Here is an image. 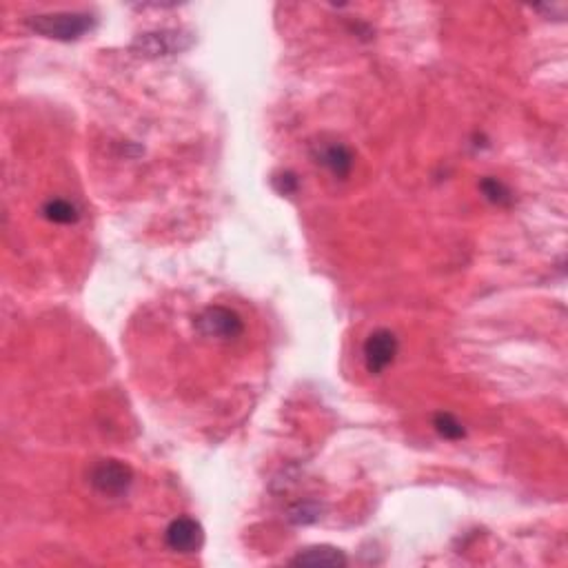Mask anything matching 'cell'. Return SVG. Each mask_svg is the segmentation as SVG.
Instances as JSON below:
<instances>
[{"mask_svg":"<svg viewBox=\"0 0 568 568\" xmlns=\"http://www.w3.org/2000/svg\"><path fill=\"white\" fill-rule=\"evenodd\" d=\"M89 482L100 495L104 497H122L131 488L134 473L129 466L120 460H100L91 469Z\"/></svg>","mask_w":568,"mask_h":568,"instance_id":"2","label":"cell"},{"mask_svg":"<svg viewBox=\"0 0 568 568\" xmlns=\"http://www.w3.org/2000/svg\"><path fill=\"white\" fill-rule=\"evenodd\" d=\"M320 513H322V506L318 504V502L307 500V502H300V504L291 506L287 518H289L294 524H311L320 518Z\"/></svg>","mask_w":568,"mask_h":568,"instance_id":"12","label":"cell"},{"mask_svg":"<svg viewBox=\"0 0 568 568\" xmlns=\"http://www.w3.org/2000/svg\"><path fill=\"white\" fill-rule=\"evenodd\" d=\"M200 334L204 338L216 340H234L244 331L242 318L226 307H209L196 320Z\"/></svg>","mask_w":568,"mask_h":568,"instance_id":"3","label":"cell"},{"mask_svg":"<svg viewBox=\"0 0 568 568\" xmlns=\"http://www.w3.org/2000/svg\"><path fill=\"white\" fill-rule=\"evenodd\" d=\"M318 163L329 169L335 178H347L353 169V154L342 142H329V145L318 147Z\"/></svg>","mask_w":568,"mask_h":568,"instance_id":"7","label":"cell"},{"mask_svg":"<svg viewBox=\"0 0 568 568\" xmlns=\"http://www.w3.org/2000/svg\"><path fill=\"white\" fill-rule=\"evenodd\" d=\"M434 426L442 438L447 440H462L466 435L464 426L460 424V419L451 413H438L434 418Z\"/></svg>","mask_w":568,"mask_h":568,"instance_id":"11","label":"cell"},{"mask_svg":"<svg viewBox=\"0 0 568 568\" xmlns=\"http://www.w3.org/2000/svg\"><path fill=\"white\" fill-rule=\"evenodd\" d=\"M480 191H482L488 203L497 204V207H509V204L513 203L510 189L504 182L497 180V178H484V180L480 182Z\"/></svg>","mask_w":568,"mask_h":568,"instance_id":"10","label":"cell"},{"mask_svg":"<svg viewBox=\"0 0 568 568\" xmlns=\"http://www.w3.org/2000/svg\"><path fill=\"white\" fill-rule=\"evenodd\" d=\"M42 216L50 222H56V225H73L81 218V211L73 203L63 198H54L42 207Z\"/></svg>","mask_w":568,"mask_h":568,"instance_id":"9","label":"cell"},{"mask_svg":"<svg viewBox=\"0 0 568 568\" xmlns=\"http://www.w3.org/2000/svg\"><path fill=\"white\" fill-rule=\"evenodd\" d=\"M294 566H347V555L334 546H311L300 550L294 559Z\"/></svg>","mask_w":568,"mask_h":568,"instance_id":"8","label":"cell"},{"mask_svg":"<svg viewBox=\"0 0 568 568\" xmlns=\"http://www.w3.org/2000/svg\"><path fill=\"white\" fill-rule=\"evenodd\" d=\"M165 541L176 553H196L203 546L204 531L194 518H178L167 526Z\"/></svg>","mask_w":568,"mask_h":568,"instance_id":"5","label":"cell"},{"mask_svg":"<svg viewBox=\"0 0 568 568\" xmlns=\"http://www.w3.org/2000/svg\"><path fill=\"white\" fill-rule=\"evenodd\" d=\"M191 45V38H187L185 34L173 32V29H165V32H151L140 36L134 42V50H138L140 54L145 56H172L178 51L187 50Z\"/></svg>","mask_w":568,"mask_h":568,"instance_id":"6","label":"cell"},{"mask_svg":"<svg viewBox=\"0 0 568 568\" xmlns=\"http://www.w3.org/2000/svg\"><path fill=\"white\" fill-rule=\"evenodd\" d=\"M29 29L54 41H78L96 27V19L85 12H58V14H38L27 20Z\"/></svg>","mask_w":568,"mask_h":568,"instance_id":"1","label":"cell"},{"mask_svg":"<svg viewBox=\"0 0 568 568\" xmlns=\"http://www.w3.org/2000/svg\"><path fill=\"white\" fill-rule=\"evenodd\" d=\"M397 338L393 331L378 329L366 338L365 342V365L371 375H380L393 365L397 356Z\"/></svg>","mask_w":568,"mask_h":568,"instance_id":"4","label":"cell"},{"mask_svg":"<svg viewBox=\"0 0 568 568\" xmlns=\"http://www.w3.org/2000/svg\"><path fill=\"white\" fill-rule=\"evenodd\" d=\"M275 187H278L280 194L289 196V194H296L298 191V178L294 176V173H282V176L275 178Z\"/></svg>","mask_w":568,"mask_h":568,"instance_id":"13","label":"cell"}]
</instances>
